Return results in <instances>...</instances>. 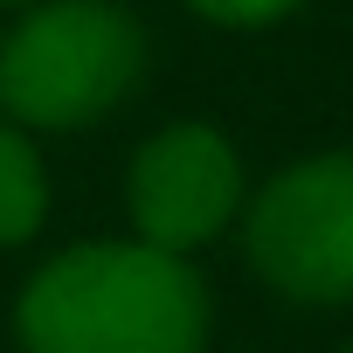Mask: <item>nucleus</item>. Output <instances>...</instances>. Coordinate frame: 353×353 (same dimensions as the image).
I'll return each mask as SVG.
<instances>
[{"instance_id":"1","label":"nucleus","mask_w":353,"mask_h":353,"mask_svg":"<svg viewBox=\"0 0 353 353\" xmlns=\"http://www.w3.org/2000/svg\"><path fill=\"white\" fill-rule=\"evenodd\" d=\"M208 284L194 256L139 236L56 250L14 298L21 353H208Z\"/></svg>"},{"instance_id":"2","label":"nucleus","mask_w":353,"mask_h":353,"mask_svg":"<svg viewBox=\"0 0 353 353\" xmlns=\"http://www.w3.org/2000/svg\"><path fill=\"white\" fill-rule=\"evenodd\" d=\"M145 77V21L118 0H35L0 35V118L21 132H83Z\"/></svg>"},{"instance_id":"3","label":"nucleus","mask_w":353,"mask_h":353,"mask_svg":"<svg viewBox=\"0 0 353 353\" xmlns=\"http://www.w3.org/2000/svg\"><path fill=\"white\" fill-rule=\"evenodd\" d=\"M243 263L291 305H353V152H312L243 201Z\"/></svg>"},{"instance_id":"4","label":"nucleus","mask_w":353,"mask_h":353,"mask_svg":"<svg viewBox=\"0 0 353 353\" xmlns=\"http://www.w3.org/2000/svg\"><path fill=\"white\" fill-rule=\"evenodd\" d=\"M250 181H243V152L229 145L222 125L208 118H173L159 125L132 166H125V208L132 236L166 250V256H194L208 250L229 222H243Z\"/></svg>"},{"instance_id":"5","label":"nucleus","mask_w":353,"mask_h":353,"mask_svg":"<svg viewBox=\"0 0 353 353\" xmlns=\"http://www.w3.org/2000/svg\"><path fill=\"white\" fill-rule=\"evenodd\" d=\"M49 222V166L35 132L0 118V250H21L35 243Z\"/></svg>"},{"instance_id":"6","label":"nucleus","mask_w":353,"mask_h":353,"mask_svg":"<svg viewBox=\"0 0 353 353\" xmlns=\"http://www.w3.org/2000/svg\"><path fill=\"white\" fill-rule=\"evenodd\" d=\"M188 8L201 21H215V28H270V21L298 14L305 0H188Z\"/></svg>"},{"instance_id":"7","label":"nucleus","mask_w":353,"mask_h":353,"mask_svg":"<svg viewBox=\"0 0 353 353\" xmlns=\"http://www.w3.org/2000/svg\"><path fill=\"white\" fill-rule=\"evenodd\" d=\"M0 8H35V0H0Z\"/></svg>"},{"instance_id":"8","label":"nucleus","mask_w":353,"mask_h":353,"mask_svg":"<svg viewBox=\"0 0 353 353\" xmlns=\"http://www.w3.org/2000/svg\"><path fill=\"white\" fill-rule=\"evenodd\" d=\"M346 353H353V339H346Z\"/></svg>"}]
</instances>
